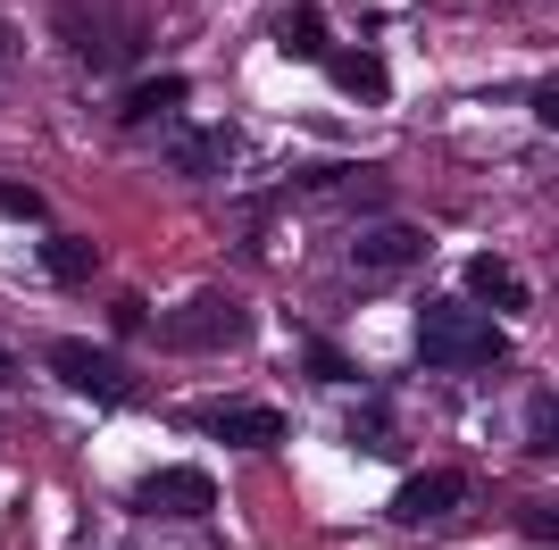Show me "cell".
<instances>
[{
  "instance_id": "7a4b0ae2",
  "label": "cell",
  "mask_w": 559,
  "mask_h": 550,
  "mask_svg": "<svg viewBox=\"0 0 559 550\" xmlns=\"http://www.w3.org/2000/svg\"><path fill=\"white\" fill-rule=\"evenodd\" d=\"M501 325L485 318V309H476V300H426L418 309V359L435 367V375H476V367H492L501 359Z\"/></svg>"
},
{
  "instance_id": "e0dca14e",
  "label": "cell",
  "mask_w": 559,
  "mask_h": 550,
  "mask_svg": "<svg viewBox=\"0 0 559 550\" xmlns=\"http://www.w3.org/2000/svg\"><path fill=\"white\" fill-rule=\"evenodd\" d=\"M301 367L318 375V384H359V359H350V350H334V343H309Z\"/></svg>"
},
{
  "instance_id": "4fadbf2b",
  "label": "cell",
  "mask_w": 559,
  "mask_h": 550,
  "mask_svg": "<svg viewBox=\"0 0 559 550\" xmlns=\"http://www.w3.org/2000/svg\"><path fill=\"white\" fill-rule=\"evenodd\" d=\"M185 92H192V75H142V84L126 92V109H117V125L134 134V125H151V117L185 109Z\"/></svg>"
},
{
  "instance_id": "6da1fadb",
  "label": "cell",
  "mask_w": 559,
  "mask_h": 550,
  "mask_svg": "<svg viewBox=\"0 0 559 550\" xmlns=\"http://www.w3.org/2000/svg\"><path fill=\"white\" fill-rule=\"evenodd\" d=\"M59 43L93 75H126L151 50V17H142L134 0H75V9H59Z\"/></svg>"
},
{
  "instance_id": "2e32d148",
  "label": "cell",
  "mask_w": 559,
  "mask_h": 550,
  "mask_svg": "<svg viewBox=\"0 0 559 550\" xmlns=\"http://www.w3.org/2000/svg\"><path fill=\"white\" fill-rule=\"evenodd\" d=\"M350 442H359V451H393V442H401L393 409H384V400H368V409H350Z\"/></svg>"
},
{
  "instance_id": "7402d4cb",
  "label": "cell",
  "mask_w": 559,
  "mask_h": 550,
  "mask_svg": "<svg viewBox=\"0 0 559 550\" xmlns=\"http://www.w3.org/2000/svg\"><path fill=\"white\" fill-rule=\"evenodd\" d=\"M9 50H17V43H9V25H0V75H9Z\"/></svg>"
},
{
  "instance_id": "3957f363",
  "label": "cell",
  "mask_w": 559,
  "mask_h": 550,
  "mask_svg": "<svg viewBox=\"0 0 559 550\" xmlns=\"http://www.w3.org/2000/svg\"><path fill=\"white\" fill-rule=\"evenodd\" d=\"M159 343L167 350H242L251 343V309H242L234 292H192L185 309L159 318Z\"/></svg>"
},
{
  "instance_id": "30bf717a",
  "label": "cell",
  "mask_w": 559,
  "mask_h": 550,
  "mask_svg": "<svg viewBox=\"0 0 559 550\" xmlns=\"http://www.w3.org/2000/svg\"><path fill=\"white\" fill-rule=\"evenodd\" d=\"M293 183H301V192H326V201H359V208H384V201H393V176H384V167H301V176H293Z\"/></svg>"
},
{
  "instance_id": "603a6c76",
  "label": "cell",
  "mask_w": 559,
  "mask_h": 550,
  "mask_svg": "<svg viewBox=\"0 0 559 550\" xmlns=\"http://www.w3.org/2000/svg\"><path fill=\"white\" fill-rule=\"evenodd\" d=\"M9 375H17V359H9V350H0V384H9Z\"/></svg>"
},
{
  "instance_id": "ac0fdd59",
  "label": "cell",
  "mask_w": 559,
  "mask_h": 550,
  "mask_svg": "<svg viewBox=\"0 0 559 550\" xmlns=\"http://www.w3.org/2000/svg\"><path fill=\"white\" fill-rule=\"evenodd\" d=\"M0 217H9V226H43L50 201L34 192V183H9V176H0Z\"/></svg>"
},
{
  "instance_id": "277c9868",
  "label": "cell",
  "mask_w": 559,
  "mask_h": 550,
  "mask_svg": "<svg viewBox=\"0 0 559 550\" xmlns=\"http://www.w3.org/2000/svg\"><path fill=\"white\" fill-rule=\"evenodd\" d=\"M176 426L226 442V451H276L284 442V417L267 400H192V409H176Z\"/></svg>"
},
{
  "instance_id": "ffe728a7",
  "label": "cell",
  "mask_w": 559,
  "mask_h": 550,
  "mask_svg": "<svg viewBox=\"0 0 559 550\" xmlns=\"http://www.w3.org/2000/svg\"><path fill=\"white\" fill-rule=\"evenodd\" d=\"M109 325H117V334H142V325H151V309H142V300L126 292V300H117V309H109Z\"/></svg>"
},
{
  "instance_id": "8992f818",
  "label": "cell",
  "mask_w": 559,
  "mask_h": 550,
  "mask_svg": "<svg viewBox=\"0 0 559 550\" xmlns=\"http://www.w3.org/2000/svg\"><path fill=\"white\" fill-rule=\"evenodd\" d=\"M126 501H134V517H210V509H217V483L201 476V467H151Z\"/></svg>"
},
{
  "instance_id": "52a82bcc",
  "label": "cell",
  "mask_w": 559,
  "mask_h": 550,
  "mask_svg": "<svg viewBox=\"0 0 559 550\" xmlns=\"http://www.w3.org/2000/svg\"><path fill=\"white\" fill-rule=\"evenodd\" d=\"M426 226H401V217H376V226L350 234V267H368V275H393V267H426Z\"/></svg>"
},
{
  "instance_id": "9a60e30c",
  "label": "cell",
  "mask_w": 559,
  "mask_h": 550,
  "mask_svg": "<svg viewBox=\"0 0 559 550\" xmlns=\"http://www.w3.org/2000/svg\"><path fill=\"white\" fill-rule=\"evenodd\" d=\"M284 50H293V59H326V17H318V9H293V17H284V34H276Z\"/></svg>"
},
{
  "instance_id": "5bb4252c",
  "label": "cell",
  "mask_w": 559,
  "mask_h": 550,
  "mask_svg": "<svg viewBox=\"0 0 559 550\" xmlns=\"http://www.w3.org/2000/svg\"><path fill=\"white\" fill-rule=\"evenodd\" d=\"M43 275L75 292V284H93V275H100V251L84 242V234H43Z\"/></svg>"
},
{
  "instance_id": "ba28073f",
  "label": "cell",
  "mask_w": 559,
  "mask_h": 550,
  "mask_svg": "<svg viewBox=\"0 0 559 550\" xmlns=\"http://www.w3.org/2000/svg\"><path fill=\"white\" fill-rule=\"evenodd\" d=\"M467 492H476V476H467V467H426V476H409V483L393 492V517H401V526H426V517H451Z\"/></svg>"
},
{
  "instance_id": "44dd1931",
  "label": "cell",
  "mask_w": 559,
  "mask_h": 550,
  "mask_svg": "<svg viewBox=\"0 0 559 550\" xmlns=\"http://www.w3.org/2000/svg\"><path fill=\"white\" fill-rule=\"evenodd\" d=\"M551 526H559V509H551V501L526 509V534H535V542H551Z\"/></svg>"
},
{
  "instance_id": "d6986e66",
  "label": "cell",
  "mask_w": 559,
  "mask_h": 550,
  "mask_svg": "<svg viewBox=\"0 0 559 550\" xmlns=\"http://www.w3.org/2000/svg\"><path fill=\"white\" fill-rule=\"evenodd\" d=\"M526 442H535V451H551V392H535V400H526Z\"/></svg>"
},
{
  "instance_id": "9c48e42d",
  "label": "cell",
  "mask_w": 559,
  "mask_h": 550,
  "mask_svg": "<svg viewBox=\"0 0 559 550\" xmlns=\"http://www.w3.org/2000/svg\"><path fill=\"white\" fill-rule=\"evenodd\" d=\"M460 292L476 300V309H501V318H518V309H526V275L510 267V259H492V251H476L460 267Z\"/></svg>"
},
{
  "instance_id": "8fae6325",
  "label": "cell",
  "mask_w": 559,
  "mask_h": 550,
  "mask_svg": "<svg viewBox=\"0 0 559 550\" xmlns=\"http://www.w3.org/2000/svg\"><path fill=\"white\" fill-rule=\"evenodd\" d=\"M326 75L343 84V100H359V109L393 100V75H384V59H376V50H326Z\"/></svg>"
},
{
  "instance_id": "5b68a950",
  "label": "cell",
  "mask_w": 559,
  "mask_h": 550,
  "mask_svg": "<svg viewBox=\"0 0 559 550\" xmlns=\"http://www.w3.org/2000/svg\"><path fill=\"white\" fill-rule=\"evenodd\" d=\"M50 375L68 392H84V400H134V375H126V359L100 343H50Z\"/></svg>"
},
{
  "instance_id": "7c38bea8",
  "label": "cell",
  "mask_w": 559,
  "mask_h": 550,
  "mask_svg": "<svg viewBox=\"0 0 559 550\" xmlns=\"http://www.w3.org/2000/svg\"><path fill=\"white\" fill-rule=\"evenodd\" d=\"M226 159H234V134H226V125H201V134H176V142H167V167L192 176V183H210Z\"/></svg>"
}]
</instances>
